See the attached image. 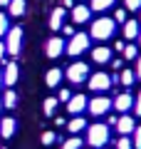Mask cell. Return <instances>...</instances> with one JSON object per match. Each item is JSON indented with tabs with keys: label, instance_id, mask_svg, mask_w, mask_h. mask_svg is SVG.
I'll return each instance as SVG.
<instances>
[{
	"label": "cell",
	"instance_id": "6da1fadb",
	"mask_svg": "<svg viewBox=\"0 0 141 149\" xmlns=\"http://www.w3.org/2000/svg\"><path fill=\"white\" fill-rule=\"evenodd\" d=\"M114 30H116L114 17H97V20H92L89 37H92V40H99V42H104V40H109V37L114 35Z\"/></svg>",
	"mask_w": 141,
	"mask_h": 149
},
{
	"label": "cell",
	"instance_id": "7a4b0ae2",
	"mask_svg": "<svg viewBox=\"0 0 141 149\" xmlns=\"http://www.w3.org/2000/svg\"><path fill=\"white\" fill-rule=\"evenodd\" d=\"M109 142V124H89L87 127V144L94 149L104 147V144Z\"/></svg>",
	"mask_w": 141,
	"mask_h": 149
},
{
	"label": "cell",
	"instance_id": "3957f363",
	"mask_svg": "<svg viewBox=\"0 0 141 149\" xmlns=\"http://www.w3.org/2000/svg\"><path fill=\"white\" fill-rule=\"evenodd\" d=\"M89 42H92V37H89L87 32H74V35L69 37L67 50H64V52H67L69 57H79L82 52H87V50H89Z\"/></svg>",
	"mask_w": 141,
	"mask_h": 149
},
{
	"label": "cell",
	"instance_id": "277c9868",
	"mask_svg": "<svg viewBox=\"0 0 141 149\" xmlns=\"http://www.w3.org/2000/svg\"><path fill=\"white\" fill-rule=\"evenodd\" d=\"M64 77H67L72 85L87 82V80H89V65H87V62H72V65L67 67V72H64Z\"/></svg>",
	"mask_w": 141,
	"mask_h": 149
},
{
	"label": "cell",
	"instance_id": "5b68a950",
	"mask_svg": "<svg viewBox=\"0 0 141 149\" xmlns=\"http://www.w3.org/2000/svg\"><path fill=\"white\" fill-rule=\"evenodd\" d=\"M8 40H5V47H8V55H12V57H17L20 55V50H22V27H10L8 30Z\"/></svg>",
	"mask_w": 141,
	"mask_h": 149
},
{
	"label": "cell",
	"instance_id": "8992f818",
	"mask_svg": "<svg viewBox=\"0 0 141 149\" xmlns=\"http://www.w3.org/2000/svg\"><path fill=\"white\" fill-rule=\"evenodd\" d=\"M87 109H89L92 117H104L106 112L111 109V100H109V97H104V95H97L94 100H89Z\"/></svg>",
	"mask_w": 141,
	"mask_h": 149
},
{
	"label": "cell",
	"instance_id": "52a82bcc",
	"mask_svg": "<svg viewBox=\"0 0 141 149\" xmlns=\"http://www.w3.org/2000/svg\"><path fill=\"white\" fill-rule=\"evenodd\" d=\"M87 85H89V90H92V92L102 95V92H106V90L111 87V77H109L106 72H94V74H89Z\"/></svg>",
	"mask_w": 141,
	"mask_h": 149
},
{
	"label": "cell",
	"instance_id": "ba28073f",
	"mask_svg": "<svg viewBox=\"0 0 141 149\" xmlns=\"http://www.w3.org/2000/svg\"><path fill=\"white\" fill-rule=\"evenodd\" d=\"M64 50H67V42H64L62 37H50V40H47V47H45V52H47V57H59V55L64 52Z\"/></svg>",
	"mask_w": 141,
	"mask_h": 149
},
{
	"label": "cell",
	"instance_id": "9c48e42d",
	"mask_svg": "<svg viewBox=\"0 0 141 149\" xmlns=\"http://www.w3.org/2000/svg\"><path fill=\"white\" fill-rule=\"evenodd\" d=\"M87 104H89V100L84 95H72V100L67 102V112L72 117H77V114H82V112L87 109Z\"/></svg>",
	"mask_w": 141,
	"mask_h": 149
},
{
	"label": "cell",
	"instance_id": "30bf717a",
	"mask_svg": "<svg viewBox=\"0 0 141 149\" xmlns=\"http://www.w3.org/2000/svg\"><path fill=\"white\" fill-rule=\"evenodd\" d=\"M89 17H92V8L89 5H74L72 8V22L74 25H84V22H89Z\"/></svg>",
	"mask_w": 141,
	"mask_h": 149
},
{
	"label": "cell",
	"instance_id": "8fae6325",
	"mask_svg": "<svg viewBox=\"0 0 141 149\" xmlns=\"http://www.w3.org/2000/svg\"><path fill=\"white\" fill-rule=\"evenodd\" d=\"M134 129H136L134 117H129V114H121V117L116 119V132H119V134L129 137V134H134Z\"/></svg>",
	"mask_w": 141,
	"mask_h": 149
},
{
	"label": "cell",
	"instance_id": "7c38bea8",
	"mask_svg": "<svg viewBox=\"0 0 141 149\" xmlns=\"http://www.w3.org/2000/svg\"><path fill=\"white\" fill-rule=\"evenodd\" d=\"M111 107H116V112H129L131 107H134V97H131L129 92H121V95H116L114 100H111Z\"/></svg>",
	"mask_w": 141,
	"mask_h": 149
},
{
	"label": "cell",
	"instance_id": "4fadbf2b",
	"mask_svg": "<svg viewBox=\"0 0 141 149\" xmlns=\"http://www.w3.org/2000/svg\"><path fill=\"white\" fill-rule=\"evenodd\" d=\"M17 77H20V67H17V62H8L5 70H3V80H5V85L12 87L17 82Z\"/></svg>",
	"mask_w": 141,
	"mask_h": 149
},
{
	"label": "cell",
	"instance_id": "5bb4252c",
	"mask_svg": "<svg viewBox=\"0 0 141 149\" xmlns=\"http://www.w3.org/2000/svg\"><path fill=\"white\" fill-rule=\"evenodd\" d=\"M92 60H94L97 65H106V62H111V47H104V45L94 47V50H92Z\"/></svg>",
	"mask_w": 141,
	"mask_h": 149
},
{
	"label": "cell",
	"instance_id": "9a60e30c",
	"mask_svg": "<svg viewBox=\"0 0 141 149\" xmlns=\"http://www.w3.org/2000/svg\"><path fill=\"white\" fill-rule=\"evenodd\" d=\"M64 17H67V10H64V8H55L52 15H50V30L57 32L59 27L64 25Z\"/></svg>",
	"mask_w": 141,
	"mask_h": 149
},
{
	"label": "cell",
	"instance_id": "2e32d148",
	"mask_svg": "<svg viewBox=\"0 0 141 149\" xmlns=\"http://www.w3.org/2000/svg\"><path fill=\"white\" fill-rule=\"evenodd\" d=\"M15 127H17V124H15V119H12V117H3V119H0V137H3V139H10L12 134H15Z\"/></svg>",
	"mask_w": 141,
	"mask_h": 149
},
{
	"label": "cell",
	"instance_id": "e0dca14e",
	"mask_svg": "<svg viewBox=\"0 0 141 149\" xmlns=\"http://www.w3.org/2000/svg\"><path fill=\"white\" fill-rule=\"evenodd\" d=\"M87 127H89V124H87V119H84L82 114H77V117H72V119L67 122V129H69L72 134H79V132H84Z\"/></svg>",
	"mask_w": 141,
	"mask_h": 149
},
{
	"label": "cell",
	"instance_id": "ac0fdd59",
	"mask_svg": "<svg viewBox=\"0 0 141 149\" xmlns=\"http://www.w3.org/2000/svg\"><path fill=\"white\" fill-rule=\"evenodd\" d=\"M62 77H64V72L59 67H52L50 72H47V77H45V82H47V87H59V82H62Z\"/></svg>",
	"mask_w": 141,
	"mask_h": 149
},
{
	"label": "cell",
	"instance_id": "d6986e66",
	"mask_svg": "<svg viewBox=\"0 0 141 149\" xmlns=\"http://www.w3.org/2000/svg\"><path fill=\"white\" fill-rule=\"evenodd\" d=\"M139 20H126L124 22V37L126 40H136V37H139Z\"/></svg>",
	"mask_w": 141,
	"mask_h": 149
},
{
	"label": "cell",
	"instance_id": "ffe728a7",
	"mask_svg": "<svg viewBox=\"0 0 141 149\" xmlns=\"http://www.w3.org/2000/svg\"><path fill=\"white\" fill-rule=\"evenodd\" d=\"M8 8H10V15L12 17H22L25 10H27V3H25V0H10V5H8Z\"/></svg>",
	"mask_w": 141,
	"mask_h": 149
},
{
	"label": "cell",
	"instance_id": "44dd1931",
	"mask_svg": "<svg viewBox=\"0 0 141 149\" xmlns=\"http://www.w3.org/2000/svg\"><path fill=\"white\" fill-rule=\"evenodd\" d=\"M116 0H89V8H92L94 13H104L109 10V8H114Z\"/></svg>",
	"mask_w": 141,
	"mask_h": 149
},
{
	"label": "cell",
	"instance_id": "7402d4cb",
	"mask_svg": "<svg viewBox=\"0 0 141 149\" xmlns=\"http://www.w3.org/2000/svg\"><path fill=\"white\" fill-rule=\"evenodd\" d=\"M15 104H17L15 90H5V95H3V107H5V109H15Z\"/></svg>",
	"mask_w": 141,
	"mask_h": 149
},
{
	"label": "cell",
	"instance_id": "603a6c76",
	"mask_svg": "<svg viewBox=\"0 0 141 149\" xmlns=\"http://www.w3.org/2000/svg\"><path fill=\"white\" fill-rule=\"evenodd\" d=\"M119 82H121L124 87H131V85L136 82V74H134V70H121V72H119Z\"/></svg>",
	"mask_w": 141,
	"mask_h": 149
},
{
	"label": "cell",
	"instance_id": "cb8c5ba5",
	"mask_svg": "<svg viewBox=\"0 0 141 149\" xmlns=\"http://www.w3.org/2000/svg\"><path fill=\"white\" fill-rule=\"evenodd\" d=\"M57 104H59V100H57V97H47V100H45V107H42V109H45V114H47V117H52V114H55Z\"/></svg>",
	"mask_w": 141,
	"mask_h": 149
},
{
	"label": "cell",
	"instance_id": "d4e9b609",
	"mask_svg": "<svg viewBox=\"0 0 141 149\" xmlns=\"http://www.w3.org/2000/svg\"><path fill=\"white\" fill-rule=\"evenodd\" d=\"M82 144H84V142L79 139V134H72V137L62 144V149H82Z\"/></svg>",
	"mask_w": 141,
	"mask_h": 149
},
{
	"label": "cell",
	"instance_id": "484cf974",
	"mask_svg": "<svg viewBox=\"0 0 141 149\" xmlns=\"http://www.w3.org/2000/svg\"><path fill=\"white\" fill-rule=\"evenodd\" d=\"M124 57L126 60H136V57H139V45H134V42L126 45V47H124Z\"/></svg>",
	"mask_w": 141,
	"mask_h": 149
},
{
	"label": "cell",
	"instance_id": "4316f807",
	"mask_svg": "<svg viewBox=\"0 0 141 149\" xmlns=\"http://www.w3.org/2000/svg\"><path fill=\"white\" fill-rule=\"evenodd\" d=\"M114 149H134V142H131L129 137H124V134H119V139H116V147Z\"/></svg>",
	"mask_w": 141,
	"mask_h": 149
},
{
	"label": "cell",
	"instance_id": "83f0119b",
	"mask_svg": "<svg viewBox=\"0 0 141 149\" xmlns=\"http://www.w3.org/2000/svg\"><path fill=\"white\" fill-rule=\"evenodd\" d=\"M8 30H10V20H8L5 13H0V37H5Z\"/></svg>",
	"mask_w": 141,
	"mask_h": 149
},
{
	"label": "cell",
	"instance_id": "f1b7e54d",
	"mask_svg": "<svg viewBox=\"0 0 141 149\" xmlns=\"http://www.w3.org/2000/svg\"><path fill=\"white\" fill-rule=\"evenodd\" d=\"M124 8L131 13H139L141 10V0H124Z\"/></svg>",
	"mask_w": 141,
	"mask_h": 149
},
{
	"label": "cell",
	"instance_id": "f546056e",
	"mask_svg": "<svg viewBox=\"0 0 141 149\" xmlns=\"http://www.w3.org/2000/svg\"><path fill=\"white\" fill-rule=\"evenodd\" d=\"M126 8H116V13H114V22H121V25H124L126 22Z\"/></svg>",
	"mask_w": 141,
	"mask_h": 149
},
{
	"label": "cell",
	"instance_id": "4dcf8cb0",
	"mask_svg": "<svg viewBox=\"0 0 141 149\" xmlns=\"http://www.w3.org/2000/svg\"><path fill=\"white\" fill-rule=\"evenodd\" d=\"M55 139H57V137H55V132H45V134H42V137H40V142L45 144V147H50V144H52Z\"/></svg>",
	"mask_w": 141,
	"mask_h": 149
},
{
	"label": "cell",
	"instance_id": "1f68e13d",
	"mask_svg": "<svg viewBox=\"0 0 141 149\" xmlns=\"http://www.w3.org/2000/svg\"><path fill=\"white\" fill-rule=\"evenodd\" d=\"M131 142H134V147H136V149H141V127H136V129H134V139H131Z\"/></svg>",
	"mask_w": 141,
	"mask_h": 149
},
{
	"label": "cell",
	"instance_id": "d6a6232c",
	"mask_svg": "<svg viewBox=\"0 0 141 149\" xmlns=\"http://www.w3.org/2000/svg\"><path fill=\"white\" fill-rule=\"evenodd\" d=\"M57 100H59V102H69V100H72V92H69V90H59V97H57Z\"/></svg>",
	"mask_w": 141,
	"mask_h": 149
},
{
	"label": "cell",
	"instance_id": "836d02e7",
	"mask_svg": "<svg viewBox=\"0 0 141 149\" xmlns=\"http://www.w3.org/2000/svg\"><path fill=\"white\" fill-rule=\"evenodd\" d=\"M134 112H136V114L141 117V92H139V97L134 100Z\"/></svg>",
	"mask_w": 141,
	"mask_h": 149
},
{
	"label": "cell",
	"instance_id": "e575fe53",
	"mask_svg": "<svg viewBox=\"0 0 141 149\" xmlns=\"http://www.w3.org/2000/svg\"><path fill=\"white\" fill-rule=\"evenodd\" d=\"M62 32H64L67 37H72V35H74V25H62Z\"/></svg>",
	"mask_w": 141,
	"mask_h": 149
},
{
	"label": "cell",
	"instance_id": "d590c367",
	"mask_svg": "<svg viewBox=\"0 0 141 149\" xmlns=\"http://www.w3.org/2000/svg\"><path fill=\"white\" fill-rule=\"evenodd\" d=\"M134 74H136V77H139V80H141V55H139V57H136V70H134Z\"/></svg>",
	"mask_w": 141,
	"mask_h": 149
},
{
	"label": "cell",
	"instance_id": "8d00e7d4",
	"mask_svg": "<svg viewBox=\"0 0 141 149\" xmlns=\"http://www.w3.org/2000/svg\"><path fill=\"white\" fill-rule=\"evenodd\" d=\"M5 55H8V47H5V42L0 40V62H3V57H5Z\"/></svg>",
	"mask_w": 141,
	"mask_h": 149
},
{
	"label": "cell",
	"instance_id": "74e56055",
	"mask_svg": "<svg viewBox=\"0 0 141 149\" xmlns=\"http://www.w3.org/2000/svg\"><path fill=\"white\" fill-rule=\"evenodd\" d=\"M124 47H126V42H121V40H119V42H114V50H119V52H124Z\"/></svg>",
	"mask_w": 141,
	"mask_h": 149
},
{
	"label": "cell",
	"instance_id": "f35d334b",
	"mask_svg": "<svg viewBox=\"0 0 141 149\" xmlns=\"http://www.w3.org/2000/svg\"><path fill=\"white\" fill-rule=\"evenodd\" d=\"M62 8L67 10V8H74V0H62Z\"/></svg>",
	"mask_w": 141,
	"mask_h": 149
},
{
	"label": "cell",
	"instance_id": "ab89813d",
	"mask_svg": "<svg viewBox=\"0 0 141 149\" xmlns=\"http://www.w3.org/2000/svg\"><path fill=\"white\" fill-rule=\"evenodd\" d=\"M0 5H10V0H0Z\"/></svg>",
	"mask_w": 141,
	"mask_h": 149
},
{
	"label": "cell",
	"instance_id": "60d3db41",
	"mask_svg": "<svg viewBox=\"0 0 141 149\" xmlns=\"http://www.w3.org/2000/svg\"><path fill=\"white\" fill-rule=\"evenodd\" d=\"M3 85H5V80H3V72H0V87H3Z\"/></svg>",
	"mask_w": 141,
	"mask_h": 149
},
{
	"label": "cell",
	"instance_id": "b9f144b4",
	"mask_svg": "<svg viewBox=\"0 0 141 149\" xmlns=\"http://www.w3.org/2000/svg\"><path fill=\"white\" fill-rule=\"evenodd\" d=\"M136 42H139V47H141V32H139V37H136Z\"/></svg>",
	"mask_w": 141,
	"mask_h": 149
},
{
	"label": "cell",
	"instance_id": "7bdbcfd3",
	"mask_svg": "<svg viewBox=\"0 0 141 149\" xmlns=\"http://www.w3.org/2000/svg\"><path fill=\"white\" fill-rule=\"evenodd\" d=\"M0 109H3V100H0Z\"/></svg>",
	"mask_w": 141,
	"mask_h": 149
},
{
	"label": "cell",
	"instance_id": "ee69618b",
	"mask_svg": "<svg viewBox=\"0 0 141 149\" xmlns=\"http://www.w3.org/2000/svg\"><path fill=\"white\" fill-rule=\"evenodd\" d=\"M139 13H141V10H139ZM139 22H141V15H139Z\"/></svg>",
	"mask_w": 141,
	"mask_h": 149
},
{
	"label": "cell",
	"instance_id": "f6af8a7d",
	"mask_svg": "<svg viewBox=\"0 0 141 149\" xmlns=\"http://www.w3.org/2000/svg\"><path fill=\"white\" fill-rule=\"evenodd\" d=\"M3 149H8V147H3Z\"/></svg>",
	"mask_w": 141,
	"mask_h": 149
}]
</instances>
